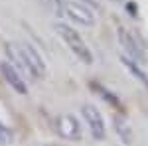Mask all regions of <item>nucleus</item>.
Masks as SVG:
<instances>
[{
    "label": "nucleus",
    "instance_id": "obj_8",
    "mask_svg": "<svg viewBox=\"0 0 148 146\" xmlns=\"http://www.w3.org/2000/svg\"><path fill=\"white\" fill-rule=\"evenodd\" d=\"M119 59H121V63L125 65L126 71H128V73H130V75H132V77L136 79L138 83L148 91V75H146V71L140 67V63L134 61V59H130V57H126L125 53H123V56H119Z\"/></svg>",
    "mask_w": 148,
    "mask_h": 146
},
{
    "label": "nucleus",
    "instance_id": "obj_4",
    "mask_svg": "<svg viewBox=\"0 0 148 146\" xmlns=\"http://www.w3.org/2000/svg\"><path fill=\"white\" fill-rule=\"evenodd\" d=\"M81 114H83V119H85V123L89 126V132L95 140H105V119H103L101 111L91 105V103H85V105H81Z\"/></svg>",
    "mask_w": 148,
    "mask_h": 146
},
{
    "label": "nucleus",
    "instance_id": "obj_3",
    "mask_svg": "<svg viewBox=\"0 0 148 146\" xmlns=\"http://www.w3.org/2000/svg\"><path fill=\"white\" fill-rule=\"evenodd\" d=\"M63 16H67L73 24H79V26H95V14L93 10L77 0H71V2H63Z\"/></svg>",
    "mask_w": 148,
    "mask_h": 146
},
{
    "label": "nucleus",
    "instance_id": "obj_12",
    "mask_svg": "<svg viewBox=\"0 0 148 146\" xmlns=\"http://www.w3.org/2000/svg\"><path fill=\"white\" fill-rule=\"evenodd\" d=\"M12 142V130L4 123H0V146H8Z\"/></svg>",
    "mask_w": 148,
    "mask_h": 146
},
{
    "label": "nucleus",
    "instance_id": "obj_9",
    "mask_svg": "<svg viewBox=\"0 0 148 146\" xmlns=\"http://www.w3.org/2000/svg\"><path fill=\"white\" fill-rule=\"evenodd\" d=\"M113 124H114V130H116V136L121 138V142L126 146L132 144V140H134V134H132V128H130V124L126 121L125 117H121V114H116L113 119Z\"/></svg>",
    "mask_w": 148,
    "mask_h": 146
},
{
    "label": "nucleus",
    "instance_id": "obj_11",
    "mask_svg": "<svg viewBox=\"0 0 148 146\" xmlns=\"http://www.w3.org/2000/svg\"><path fill=\"white\" fill-rule=\"evenodd\" d=\"M46 10H49L56 16H63V0H38Z\"/></svg>",
    "mask_w": 148,
    "mask_h": 146
},
{
    "label": "nucleus",
    "instance_id": "obj_2",
    "mask_svg": "<svg viewBox=\"0 0 148 146\" xmlns=\"http://www.w3.org/2000/svg\"><path fill=\"white\" fill-rule=\"evenodd\" d=\"M18 45H20V51H22L24 63H26V73H28L32 79H36V81L44 79L47 69H46V61H44V57L40 56V51H38L32 44H28V42L18 44Z\"/></svg>",
    "mask_w": 148,
    "mask_h": 146
},
{
    "label": "nucleus",
    "instance_id": "obj_10",
    "mask_svg": "<svg viewBox=\"0 0 148 146\" xmlns=\"http://www.w3.org/2000/svg\"><path fill=\"white\" fill-rule=\"evenodd\" d=\"M91 87H93V91H95V93H99V95H101V97H103L107 103H109V105H113L114 109H121V101H119V99H116V95H114V93H111L107 87L99 85L97 81H93Z\"/></svg>",
    "mask_w": 148,
    "mask_h": 146
},
{
    "label": "nucleus",
    "instance_id": "obj_1",
    "mask_svg": "<svg viewBox=\"0 0 148 146\" xmlns=\"http://www.w3.org/2000/svg\"><path fill=\"white\" fill-rule=\"evenodd\" d=\"M56 32H57V36L61 38V42L69 47V51L77 57L81 63L91 65L93 63V51L89 49V45L85 44V40L79 36V32H77L73 26H69V24H65V22H57Z\"/></svg>",
    "mask_w": 148,
    "mask_h": 146
},
{
    "label": "nucleus",
    "instance_id": "obj_7",
    "mask_svg": "<svg viewBox=\"0 0 148 146\" xmlns=\"http://www.w3.org/2000/svg\"><path fill=\"white\" fill-rule=\"evenodd\" d=\"M0 75L2 79L10 85V89H14L18 95H28V83L22 79L20 71L12 65L10 61H0Z\"/></svg>",
    "mask_w": 148,
    "mask_h": 146
},
{
    "label": "nucleus",
    "instance_id": "obj_13",
    "mask_svg": "<svg viewBox=\"0 0 148 146\" xmlns=\"http://www.w3.org/2000/svg\"><path fill=\"white\" fill-rule=\"evenodd\" d=\"M77 2H83V4H89L91 8H97V0H77Z\"/></svg>",
    "mask_w": 148,
    "mask_h": 146
},
{
    "label": "nucleus",
    "instance_id": "obj_6",
    "mask_svg": "<svg viewBox=\"0 0 148 146\" xmlns=\"http://www.w3.org/2000/svg\"><path fill=\"white\" fill-rule=\"evenodd\" d=\"M116 34H119V42L123 44V47H125V51H126L125 56L140 63L144 59V49H142V45L138 44L136 36L132 34V32H128L126 28H123V26L116 28Z\"/></svg>",
    "mask_w": 148,
    "mask_h": 146
},
{
    "label": "nucleus",
    "instance_id": "obj_5",
    "mask_svg": "<svg viewBox=\"0 0 148 146\" xmlns=\"http://www.w3.org/2000/svg\"><path fill=\"white\" fill-rule=\"evenodd\" d=\"M56 132L61 138H65V140H79L81 138V124L73 114L63 112V114H59L56 119Z\"/></svg>",
    "mask_w": 148,
    "mask_h": 146
}]
</instances>
